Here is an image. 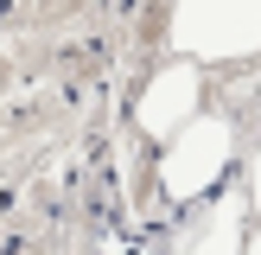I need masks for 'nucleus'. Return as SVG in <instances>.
<instances>
[{"label": "nucleus", "instance_id": "nucleus-1", "mask_svg": "<svg viewBox=\"0 0 261 255\" xmlns=\"http://www.w3.org/2000/svg\"><path fill=\"white\" fill-rule=\"evenodd\" d=\"M166 38H172V51L191 58V64L261 58V0H172Z\"/></svg>", "mask_w": 261, "mask_h": 255}, {"label": "nucleus", "instance_id": "nucleus-2", "mask_svg": "<svg viewBox=\"0 0 261 255\" xmlns=\"http://www.w3.org/2000/svg\"><path fill=\"white\" fill-rule=\"evenodd\" d=\"M229 160H236V128L223 115H191L160 153V191L172 204H198L223 185Z\"/></svg>", "mask_w": 261, "mask_h": 255}, {"label": "nucleus", "instance_id": "nucleus-3", "mask_svg": "<svg viewBox=\"0 0 261 255\" xmlns=\"http://www.w3.org/2000/svg\"><path fill=\"white\" fill-rule=\"evenodd\" d=\"M198 102H204V76H198V64H191V58H178V64H166V70L153 76L147 89H140L134 121H140V134L172 140L178 128H185L191 115H198Z\"/></svg>", "mask_w": 261, "mask_h": 255}, {"label": "nucleus", "instance_id": "nucleus-4", "mask_svg": "<svg viewBox=\"0 0 261 255\" xmlns=\"http://www.w3.org/2000/svg\"><path fill=\"white\" fill-rule=\"evenodd\" d=\"M242 242H249V185L242 191H211V198L198 204V217L185 223V236H178V255H242Z\"/></svg>", "mask_w": 261, "mask_h": 255}, {"label": "nucleus", "instance_id": "nucleus-5", "mask_svg": "<svg viewBox=\"0 0 261 255\" xmlns=\"http://www.w3.org/2000/svg\"><path fill=\"white\" fill-rule=\"evenodd\" d=\"M249 211L261 217V147H255V160H249Z\"/></svg>", "mask_w": 261, "mask_h": 255}, {"label": "nucleus", "instance_id": "nucleus-6", "mask_svg": "<svg viewBox=\"0 0 261 255\" xmlns=\"http://www.w3.org/2000/svg\"><path fill=\"white\" fill-rule=\"evenodd\" d=\"M242 255H261V230H255V236H249V242H242Z\"/></svg>", "mask_w": 261, "mask_h": 255}]
</instances>
